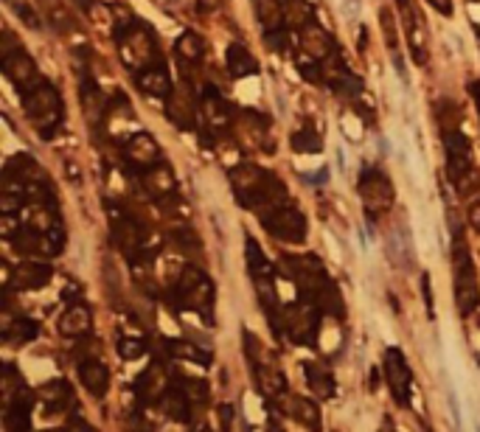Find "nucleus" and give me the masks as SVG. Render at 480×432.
Listing matches in <instances>:
<instances>
[{
    "label": "nucleus",
    "mask_w": 480,
    "mask_h": 432,
    "mask_svg": "<svg viewBox=\"0 0 480 432\" xmlns=\"http://www.w3.org/2000/svg\"><path fill=\"white\" fill-rule=\"evenodd\" d=\"M315 306L323 312V315H329V317H346V301H343V292H340V287L334 284V281H329L326 287H323V292L318 295V301H315Z\"/></svg>",
    "instance_id": "e433bc0d"
},
{
    "label": "nucleus",
    "mask_w": 480,
    "mask_h": 432,
    "mask_svg": "<svg viewBox=\"0 0 480 432\" xmlns=\"http://www.w3.org/2000/svg\"><path fill=\"white\" fill-rule=\"evenodd\" d=\"M253 365V379H256V387H259V393L264 396V398H270L273 404H278L290 390H287V379H284V373L278 370V365L264 354V357H259V359H253L250 362Z\"/></svg>",
    "instance_id": "aec40b11"
},
{
    "label": "nucleus",
    "mask_w": 480,
    "mask_h": 432,
    "mask_svg": "<svg viewBox=\"0 0 480 432\" xmlns=\"http://www.w3.org/2000/svg\"><path fill=\"white\" fill-rule=\"evenodd\" d=\"M9 245L20 253V256H31V259H54L62 253L65 247V231H57V233H40V231H31V228H20Z\"/></svg>",
    "instance_id": "ddd939ff"
},
{
    "label": "nucleus",
    "mask_w": 480,
    "mask_h": 432,
    "mask_svg": "<svg viewBox=\"0 0 480 432\" xmlns=\"http://www.w3.org/2000/svg\"><path fill=\"white\" fill-rule=\"evenodd\" d=\"M180 382H183V390H185V396H188V401H191L194 410H199V407L208 404V384L199 376H183Z\"/></svg>",
    "instance_id": "37998d69"
},
{
    "label": "nucleus",
    "mask_w": 480,
    "mask_h": 432,
    "mask_svg": "<svg viewBox=\"0 0 480 432\" xmlns=\"http://www.w3.org/2000/svg\"><path fill=\"white\" fill-rule=\"evenodd\" d=\"M379 23L385 26V43L390 51H396V31H393V20H390V12L388 9H379Z\"/></svg>",
    "instance_id": "de8ad7c7"
},
{
    "label": "nucleus",
    "mask_w": 480,
    "mask_h": 432,
    "mask_svg": "<svg viewBox=\"0 0 480 432\" xmlns=\"http://www.w3.org/2000/svg\"><path fill=\"white\" fill-rule=\"evenodd\" d=\"M43 432H68V429H43Z\"/></svg>",
    "instance_id": "bf43d9fd"
},
{
    "label": "nucleus",
    "mask_w": 480,
    "mask_h": 432,
    "mask_svg": "<svg viewBox=\"0 0 480 432\" xmlns=\"http://www.w3.org/2000/svg\"><path fill=\"white\" fill-rule=\"evenodd\" d=\"M357 191H360V199H362V208L371 219L376 216L388 213L396 202V188L390 182V177L376 168V166H365L360 171V180H357Z\"/></svg>",
    "instance_id": "9d476101"
},
{
    "label": "nucleus",
    "mask_w": 480,
    "mask_h": 432,
    "mask_svg": "<svg viewBox=\"0 0 480 432\" xmlns=\"http://www.w3.org/2000/svg\"><path fill=\"white\" fill-rule=\"evenodd\" d=\"M281 412H287V415H292L298 424H304L309 432H320L323 429V421H320V410H318V404L312 401V398H304V396H284L278 404H276Z\"/></svg>",
    "instance_id": "b1692460"
},
{
    "label": "nucleus",
    "mask_w": 480,
    "mask_h": 432,
    "mask_svg": "<svg viewBox=\"0 0 480 432\" xmlns=\"http://www.w3.org/2000/svg\"><path fill=\"white\" fill-rule=\"evenodd\" d=\"M82 104H85V110H87V115L93 113L96 118H101L104 113H107V101H104V96H101V90H99V85L93 82V79H82Z\"/></svg>",
    "instance_id": "58836bf2"
},
{
    "label": "nucleus",
    "mask_w": 480,
    "mask_h": 432,
    "mask_svg": "<svg viewBox=\"0 0 480 432\" xmlns=\"http://www.w3.org/2000/svg\"><path fill=\"white\" fill-rule=\"evenodd\" d=\"M233 132L239 138V143L242 146H253V149H262L267 154H273L276 143L270 138V121L256 113V110H242V113H236L233 118Z\"/></svg>",
    "instance_id": "4468645a"
},
{
    "label": "nucleus",
    "mask_w": 480,
    "mask_h": 432,
    "mask_svg": "<svg viewBox=\"0 0 480 432\" xmlns=\"http://www.w3.org/2000/svg\"><path fill=\"white\" fill-rule=\"evenodd\" d=\"M79 382L85 384V390L96 398H104L107 390H110V370L107 365L99 359V357H90V359H82L79 362Z\"/></svg>",
    "instance_id": "bb28decb"
},
{
    "label": "nucleus",
    "mask_w": 480,
    "mask_h": 432,
    "mask_svg": "<svg viewBox=\"0 0 480 432\" xmlns=\"http://www.w3.org/2000/svg\"><path fill=\"white\" fill-rule=\"evenodd\" d=\"M163 410H166V415L171 418V421H191V412H194V407H191V401H188V396H185V390H183V382H177V379H171V384H169V390H166V396H163Z\"/></svg>",
    "instance_id": "473e14b6"
},
{
    "label": "nucleus",
    "mask_w": 480,
    "mask_h": 432,
    "mask_svg": "<svg viewBox=\"0 0 480 432\" xmlns=\"http://www.w3.org/2000/svg\"><path fill=\"white\" fill-rule=\"evenodd\" d=\"M199 113H202V121L208 127V132H230L233 129V113H230V104L222 99V93L216 87H205L202 96H199Z\"/></svg>",
    "instance_id": "a211bd4d"
},
{
    "label": "nucleus",
    "mask_w": 480,
    "mask_h": 432,
    "mask_svg": "<svg viewBox=\"0 0 480 432\" xmlns=\"http://www.w3.org/2000/svg\"><path fill=\"white\" fill-rule=\"evenodd\" d=\"M421 292H424V303H427V312L432 315V289H430V275L421 278Z\"/></svg>",
    "instance_id": "5fc2aeb1"
},
{
    "label": "nucleus",
    "mask_w": 480,
    "mask_h": 432,
    "mask_svg": "<svg viewBox=\"0 0 480 432\" xmlns=\"http://www.w3.org/2000/svg\"><path fill=\"white\" fill-rule=\"evenodd\" d=\"M284 267L290 273V278L298 287V295L306 301H318V295L323 292V287L332 281L320 264L318 256H284Z\"/></svg>",
    "instance_id": "9b49d317"
},
{
    "label": "nucleus",
    "mask_w": 480,
    "mask_h": 432,
    "mask_svg": "<svg viewBox=\"0 0 480 432\" xmlns=\"http://www.w3.org/2000/svg\"><path fill=\"white\" fill-rule=\"evenodd\" d=\"M51 278H54V267L45 261V259H37V261H23V264H17L15 270H12V278H9V284H6V289H26V292H31V289H43V287H48L51 284Z\"/></svg>",
    "instance_id": "4be33fe9"
},
{
    "label": "nucleus",
    "mask_w": 480,
    "mask_h": 432,
    "mask_svg": "<svg viewBox=\"0 0 480 432\" xmlns=\"http://www.w3.org/2000/svg\"><path fill=\"white\" fill-rule=\"evenodd\" d=\"M245 261H248V273L253 278V287H256L264 315L273 320L276 331H281V303H278V289H276V270L253 236L245 239Z\"/></svg>",
    "instance_id": "20e7f679"
},
{
    "label": "nucleus",
    "mask_w": 480,
    "mask_h": 432,
    "mask_svg": "<svg viewBox=\"0 0 480 432\" xmlns=\"http://www.w3.org/2000/svg\"><path fill=\"white\" fill-rule=\"evenodd\" d=\"M320 317H323V312L312 301L298 298V303L281 309V331L295 345L312 348L318 343V334H320Z\"/></svg>",
    "instance_id": "6e6552de"
},
{
    "label": "nucleus",
    "mask_w": 480,
    "mask_h": 432,
    "mask_svg": "<svg viewBox=\"0 0 480 432\" xmlns=\"http://www.w3.org/2000/svg\"><path fill=\"white\" fill-rule=\"evenodd\" d=\"M138 177H141L143 191H146L152 199H157V202H174V199L180 196V182H177L174 171H171L166 163H157V166L141 171Z\"/></svg>",
    "instance_id": "6ab92c4d"
},
{
    "label": "nucleus",
    "mask_w": 480,
    "mask_h": 432,
    "mask_svg": "<svg viewBox=\"0 0 480 432\" xmlns=\"http://www.w3.org/2000/svg\"><path fill=\"white\" fill-rule=\"evenodd\" d=\"M65 429H68V432H96V426H93L90 421H85L82 412H68Z\"/></svg>",
    "instance_id": "49530a36"
},
{
    "label": "nucleus",
    "mask_w": 480,
    "mask_h": 432,
    "mask_svg": "<svg viewBox=\"0 0 480 432\" xmlns=\"http://www.w3.org/2000/svg\"><path fill=\"white\" fill-rule=\"evenodd\" d=\"M441 141H444V152H446V174L455 185V191L460 196H472L480 188V174L474 168V157H472V143L466 138V132L458 127V121H446L441 118Z\"/></svg>",
    "instance_id": "f257e3e1"
},
{
    "label": "nucleus",
    "mask_w": 480,
    "mask_h": 432,
    "mask_svg": "<svg viewBox=\"0 0 480 432\" xmlns=\"http://www.w3.org/2000/svg\"><path fill=\"white\" fill-rule=\"evenodd\" d=\"M298 43H301V51H304L306 57H312V59H320V62L337 51V45H334L332 34H329V31H326L320 23H315V20H309V23L301 29V37H298Z\"/></svg>",
    "instance_id": "5701e85b"
},
{
    "label": "nucleus",
    "mask_w": 480,
    "mask_h": 432,
    "mask_svg": "<svg viewBox=\"0 0 480 432\" xmlns=\"http://www.w3.org/2000/svg\"><path fill=\"white\" fill-rule=\"evenodd\" d=\"M267 426H270V432H284V429H281L276 421H267Z\"/></svg>",
    "instance_id": "4d7b16f0"
},
{
    "label": "nucleus",
    "mask_w": 480,
    "mask_h": 432,
    "mask_svg": "<svg viewBox=\"0 0 480 432\" xmlns=\"http://www.w3.org/2000/svg\"><path fill=\"white\" fill-rule=\"evenodd\" d=\"M396 6L402 12L410 59L416 65H427L430 62V29H427V20L421 17V9L416 6V0H396Z\"/></svg>",
    "instance_id": "f8f14e48"
},
{
    "label": "nucleus",
    "mask_w": 480,
    "mask_h": 432,
    "mask_svg": "<svg viewBox=\"0 0 480 432\" xmlns=\"http://www.w3.org/2000/svg\"><path fill=\"white\" fill-rule=\"evenodd\" d=\"M115 348H118V357L121 359H129V362L132 359H141L146 354V343L141 337H121Z\"/></svg>",
    "instance_id": "c03bdc74"
},
{
    "label": "nucleus",
    "mask_w": 480,
    "mask_h": 432,
    "mask_svg": "<svg viewBox=\"0 0 480 432\" xmlns=\"http://www.w3.org/2000/svg\"><path fill=\"white\" fill-rule=\"evenodd\" d=\"M124 429H127V432H152V424H149V421H143V415H141V412H129V415H127Z\"/></svg>",
    "instance_id": "8fccbe9b"
},
{
    "label": "nucleus",
    "mask_w": 480,
    "mask_h": 432,
    "mask_svg": "<svg viewBox=\"0 0 480 432\" xmlns=\"http://www.w3.org/2000/svg\"><path fill=\"white\" fill-rule=\"evenodd\" d=\"M354 127H362V118H360V115H351V113H346V115H343V132H346L351 141H360L362 129H354Z\"/></svg>",
    "instance_id": "09e8293b"
},
{
    "label": "nucleus",
    "mask_w": 480,
    "mask_h": 432,
    "mask_svg": "<svg viewBox=\"0 0 480 432\" xmlns=\"http://www.w3.org/2000/svg\"><path fill=\"white\" fill-rule=\"evenodd\" d=\"M6 432H31V407H6Z\"/></svg>",
    "instance_id": "79ce46f5"
},
{
    "label": "nucleus",
    "mask_w": 480,
    "mask_h": 432,
    "mask_svg": "<svg viewBox=\"0 0 480 432\" xmlns=\"http://www.w3.org/2000/svg\"><path fill=\"white\" fill-rule=\"evenodd\" d=\"M295 68H298V73L304 76V82H309V85H326L323 62H320V59H312V57L301 54V57L295 59Z\"/></svg>",
    "instance_id": "ea45409f"
},
{
    "label": "nucleus",
    "mask_w": 480,
    "mask_h": 432,
    "mask_svg": "<svg viewBox=\"0 0 480 432\" xmlns=\"http://www.w3.org/2000/svg\"><path fill=\"white\" fill-rule=\"evenodd\" d=\"M452 273H455V303L463 317H469L480 306V284H477V270L472 261V253L463 242V233H455L452 245Z\"/></svg>",
    "instance_id": "423d86ee"
},
{
    "label": "nucleus",
    "mask_w": 480,
    "mask_h": 432,
    "mask_svg": "<svg viewBox=\"0 0 480 432\" xmlns=\"http://www.w3.org/2000/svg\"><path fill=\"white\" fill-rule=\"evenodd\" d=\"M225 65L230 71V76L245 79V76H256L259 73V62L256 57L242 45V43H230L225 51Z\"/></svg>",
    "instance_id": "2f4dec72"
},
{
    "label": "nucleus",
    "mask_w": 480,
    "mask_h": 432,
    "mask_svg": "<svg viewBox=\"0 0 480 432\" xmlns=\"http://www.w3.org/2000/svg\"><path fill=\"white\" fill-rule=\"evenodd\" d=\"M230 421H233V407L230 404H219V424L225 432H230Z\"/></svg>",
    "instance_id": "603ef678"
},
{
    "label": "nucleus",
    "mask_w": 480,
    "mask_h": 432,
    "mask_svg": "<svg viewBox=\"0 0 480 432\" xmlns=\"http://www.w3.org/2000/svg\"><path fill=\"white\" fill-rule=\"evenodd\" d=\"M469 93H472L474 107H477V115H480V82H472V85H469Z\"/></svg>",
    "instance_id": "6e6d98bb"
},
{
    "label": "nucleus",
    "mask_w": 480,
    "mask_h": 432,
    "mask_svg": "<svg viewBox=\"0 0 480 432\" xmlns=\"http://www.w3.org/2000/svg\"><path fill=\"white\" fill-rule=\"evenodd\" d=\"M124 160H127L129 168H135L141 174V171L160 163V143L149 132L138 129L124 141Z\"/></svg>",
    "instance_id": "dca6fc26"
},
{
    "label": "nucleus",
    "mask_w": 480,
    "mask_h": 432,
    "mask_svg": "<svg viewBox=\"0 0 480 432\" xmlns=\"http://www.w3.org/2000/svg\"><path fill=\"white\" fill-rule=\"evenodd\" d=\"M290 146L298 154H320L323 152V138L312 127H301L290 135Z\"/></svg>",
    "instance_id": "4c0bfd02"
},
{
    "label": "nucleus",
    "mask_w": 480,
    "mask_h": 432,
    "mask_svg": "<svg viewBox=\"0 0 480 432\" xmlns=\"http://www.w3.org/2000/svg\"><path fill=\"white\" fill-rule=\"evenodd\" d=\"M466 222H469L472 231L480 233V196H474V199L469 202V208H466Z\"/></svg>",
    "instance_id": "3c124183"
},
{
    "label": "nucleus",
    "mask_w": 480,
    "mask_h": 432,
    "mask_svg": "<svg viewBox=\"0 0 480 432\" xmlns=\"http://www.w3.org/2000/svg\"><path fill=\"white\" fill-rule=\"evenodd\" d=\"M115 45H118V59L124 62L127 71H132L135 76L152 65L160 62V45L155 31L141 23V20H124L115 29Z\"/></svg>",
    "instance_id": "f03ea898"
},
{
    "label": "nucleus",
    "mask_w": 480,
    "mask_h": 432,
    "mask_svg": "<svg viewBox=\"0 0 480 432\" xmlns=\"http://www.w3.org/2000/svg\"><path fill=\"white\" fill-rule=\"evenodd\" d=\"M93 329V312L87 303L76 301V303H68L65 315L59 317V334L62 337H87Z\"/></svg>",
    "instance_id": "a878e982"
},
{
    "label": "nucleus",
    "mask_w": 480,
    "mask_h": 432,
    "mask_svg": "<svg viewBox=\"0 0 480 432\" xmlns=\"http://www.w3.org/2000/svg\"><path fill=\"white\" fill-rule=\"evenodd\" d=\"M15 12H17V17L23 20V26H29V29H40V26H43L40 17H37V12H34L29 3H20V0H17V3H15Z\"/></svg>",
    "instance_id": "a18cd8bd"
},
{
    "label": "nucleus",
    "mask_w": 480,
    "mask_h": 432,
    "mask_svg": "<svg viewBox=\"0 0 480 432\" xmlns=\"http://www.w3.org/2000/svg\"><path fill=\"white\" fill-rule=\"evenodd\" d=\"M385 379H388V387L393 393V401L399 407H410V393H413V373H410V365L404 359V354L399 348H388L385 351Z\"/></svg>",
    "instance_id": "2eb2a0df"
},
{
    "label": "nucleus",
    "mask_w": 480,
    "mask_h": 432,
    "mask_svg": "<svg viewBox=\"0 0 480 432\" xmlns=\"http://www.w3.org/2000/svg\"><path fill=\"white\" fill-rule=\"evenodd\" d=\"M166 115L177 129H194L202 113H199V104H194L188 93H171L166 99Z\"/></svg>",
    "instance_id": "393cba45"
},
{
    "label": "nucleus",
    "mask_w": 480,
    "mask_h": 432,
    "mask_svg": "<svg viewBox=\"0 0 480 432\" xmlns=\"http://www.w3.org/2000/svg\"><path fill=\"white\" fill-rule=\"evenodd\" d=\"M174 51H177V59L183 65H199L205 57V40L197 31H183L174 43Z\"/></svg>",
    "instance_id": "f704fd0d"
},
{
    "label": "nucleus",
    "mask_w": 480,
    "mask_h": 432,
    "mask_svg": "<svg viewBox=\"0 0 480 432\" xmlns=\"http://www.w3.org/2000/svg\"><path fill=\"white\" fill-rule=\"evenodd\" d=\"M171 301L185 309V312H194V315H205L211 320V312H213V301H216V289H213V281L205 270L188 264L180 270L174 287H171Z\"/></svg>",
    "instance_id": "39448f33"
},
{
    "label": "nucleus",
    "mask_w": 480,
    "mask_h": 432,
    "mask_svg": "<svg viewBox=\"0 0 480 432\" xmlns=\"http://www.w3.org/2000/svg\"><path fill=\"white\" fill-rule=\"evenodd\" d=\"M3 73H6V79H9L20 93H26L29 87H34V85L40 82L37 62H34V59L29 57V51L20 48V45L3 54Z\"/></svg>",
    "instance_id": "f3484780"
},
{
    "label": "nucleus",
    "mask_w": 480,
    "mask_h": 432,
    "mask_svg": "<svg viewBox=\"0 0 480 432\" xmlns=\"http://www.w3.org/2000/svg\"><path fill=\"white\" fill-rule=\"evenodd\" d=\"M169 351H171L174 357L191 359V362H197V365H208V362H211V354H208V351H202L199 345L185 343V340H171V343H169Z\"/></svg>",
    "instance_id": "a19ab883"
},
{
    "label": "nucleus",
    "mask_w": 480,
    "mask_h": 432,
    "mask_svg": "<svg viewBox=\"0 0 480 432\" xmlns=\"http://www.w3.org/2000/svg\"><path fill=\"white\" fill-rule=\"evenodd\" d=\"M427 3H430L435 12H441L444 17H449V15H452V0H427Z\"/></svg>",
    "instance_id": "864d4df0"
},
{
    "label": "nucleus",
    "mask_w": 480,
    "mask_h": 432,
    "mask_svg": "<svg viewBox=\"0 0 480 432\" xmlns=\"http://www.w3.org/2000/svg\"><path fill=\"white\" fill-rule=\"evenodd\" d=\"M304 376H306V384L309 390L318 396V398H334V376L326 365L320 362H304Z\"/></svg>",
    "instance_id": "72a5a7b5"
},
{
    "label": "nucleus",
    "mask_w": 480,
    "mask_h": 432,
    "mask_svg": "<svg viewBox=\"0 0 480 432\" xmlns=\"http://www.w3.org/2000/svg\"><path fill=\"white\" fill-rule=\"evenodd\" d=\"M20 96H23L26 115L34 124V129L40 132V138H54V132L59 129V124L65 118V107H62L59 90L48 79H40L34 87H29Z\"/></svg>",
    "instance_id": "7ed1b4c3"
},
{
    "label": "nucleus",
    "mask_w": 480,
    "mask_h": 432,
    "mask_svg": "<svg viewBox=\"0 0 480 432\" xmlns=\"http://www.w3.org/2000/svg\"><path fill=\"white\" fill-rule=\"evenodd\" d=\"M3 177H12V180L23 182L26 188H29V185H34V182H43V180H48V177H45V171L40 168V163H37L31 154H26V152H20V154H12V157L6 160Z\"/></svg>",
    "instance_id": "c85d7f7f"
},
{
    "label": "nucleus",
    "mask_w": 480,
    "mask_h": 432,
    "mask_svg": "<svg viewBox=\"0 0 480 432\" xmlns=\"http://www.w3.org/2000/svg\"><path fill=\"white\" fill-rule=\"evenodd\" d=\"M191 432H211V429H208V426H205V424H197V426H194V429H191Z\"/></svg>",
    "instance_id": "13d9d810"
},
{
    "label": "nucleus",
    "mask_w": 480,
    "mask_h": 432,
    "mask_svg": "<svg viewBox=\"0 0 480 432\" xmlns=\"http://www.w3.org/2000/svg\"><path fill=\"white\" fill-rule=\"evenodd\" d=\"M135 82H138V87H141L146 96H152V99H163V101H166V99L174 93L171 76H169V71H166L163 62H157V65L141 71V73L135 76Z\"/></svg>",
    "instance_id": "cd10ccee"
},
{
    "label": "nucleus",
    "mask_w": 480,
    "mask_h": 432,
    "mask_svg": "<svg viewBox=\"0 0 480 432\" xmlns=\"http://www.w3.org/2000/svg\"><path fill=\"white\" fill-rule=\"evenodd\" d=\"M169 384H171V376L166 373V365H163V362H155V365H149V368L138 376V382H135V398H138L143 407L157 404V401H163Z\"/></svg>",
    "instance_id": "412c9836"
},
{
    "label": "nucleus",
    "mask_w": 480,
    "mask_h": 432,
    "mask_svg": "<svg viewBox=\"0 0 480 432\" xmlns=\"http://www.w3.org/2000/svg\"><path fill=\"white\" fill-rule=\"evenodd\" d=\"M259 219H262V228H264L273 239H278V242H284V245H304V242H306L309 222H306L304 210H301L292 199H287V202H281V205L264 210Z\"/></svg>",
    "instance_id": "0eeeda50"
},
{
    "label": "nucleus",
    "mask_w": 480,
    "mask_h": 432,
    "mask_svg": "<svg viewBox=\"0 0 480 432\" xmlns=\"http://www.w3.org/2000/svg\"><path fill=\"white\" fill-rule=\"evenodd\" d=\"M40 337V323L31 317H12L9 309H3V340L12 345H26Z\"/></svg>",
    "instance_id": "7c9ffc66"
},
{
    "label": "nucleus",
    "mask_w": 480,
    "mask_h": 432,
    "mask_svg": "<svg viewBox=\"0 0 480 432\" xmlns=\"http://www.w3.org/2000/svg\"><path fill=\"white\" fill-rule=\"evenodd\" d=\"M253 9H256V17L264 29V34H273V31H281L284 26V6L281 0H253Z\"/></svg>",
    "instance_id": "c9c22d12"
},
{
    "label": "nucleus",
    "mask_w": 480,
    "mask_h": 432,
    "mask_svg": "<svg viewBox=\"0 0 480 432\" xmlns=\"http://www.w3.org/2000/svg\"><path fill=\"white\" fill-rule=\"evenodd\" d=\"M110 233L115 247L129 259V261H141V259H152V245H149V233L141 228V222L132 213H124L118 208L110 210Z\"/></svg>",
    "instance_id": "1a4fd4ad"
},
{
    "label": "nucleus",
    "mask_w": 480,
    "mask_h": 432,
    "mask_svg": "<svg viewBox=\"0 0 480 432\" xmlns=\"http://www.w3.org/2000/svg\"><path fill=\"white\" fill-rule=\"evenodd\" d=\"M40 396L45 401V415H57V412H68V407L73 404V387L65 379H51L40 387Z\"/></svg>",
    "instance_id": "c756f323"
}]
</instances>
